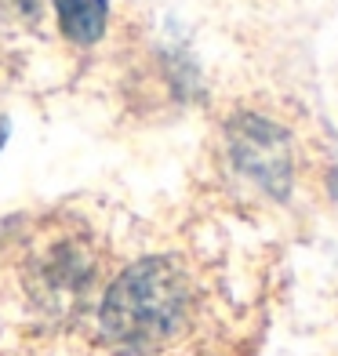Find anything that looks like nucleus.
Returning <instances> with one entry per match:
<instances>
[{
    "instance_id": "obj_4",
    "label": "nucleus",
    "mask_w": 338,
    "mask_h": 356,
    "mask_svg": "<svg viewBox=\"0 0 338 356\" xmlns=\"http://www.w3.org/2000/svg\"><path fill=\"white\" fill-rule=\"evenodd\" d=\"M62 33L77 44H95L106 33L109 4L106 0H55Z\"/></svg>"
},
{
    "instance_id": "obj_1",
    "label": "nucleus",
    "mask_w": 338,
    "mask_h": 356,
    "mask_svg": "<svg viewBox=\"0 0 338 356\" xmlns=\"http://www.w3.org/2000/svg\"><path fill=\"white\" fill-rule=\"evenodd\" d=\"M189 316V284L175 258H142L102 298V334L117 349L150 353L171 342Z\"/></svg>"
},
{
    "instance_id": "obj_3",
    "label": "nucleus",
    "mask_w": 338,
    "mask_h": 356,
    "mask_svg": "<svg viewBox=\"0 0 338 356\" xmlns=\"http://www.w3.org/2000/svg\"><path fill=\"white\" fill-rule=\"evenodd\" d=\"M88 277H91V262H88V254H80L73 244H66V248H58V251H51V258L40 266V273H37V284L44 287V291H55V295L62 298V295H73V291H80L88 284Z\"/></svg>"
},
{
    "instance_id": "obj_2",
    "label": "nucleus",
    "mask_w": 338,
    "mask_h": 356,
    "mask_svg": "<svg viewBox=\"0 0 338 356\" xmlns=\"http://www.w3.org/2000/svg\"><path fill=\"white\" fill-rule=\"evenodd\" d=\"M236 160H240V164H244L251 175H259L266 186L284 189V182H287V145H284V138L273 131L269 124L248 120L244 127H240Z\"/></svg>"
},
{
    "instance_id": "obj_5",
    "label": "nucleus",
    "mask_w": 338,
    "mask_h": 356,
    "mask_svg": "<svg viewBox=\"0 0 338 356\" xmlns=\"http://www.w3.org/2000/svg\"><path fill=\"white\" fill-rule=\"evenodd\" d=\"M4 142H8V120L0 117V149H4Z\"/></svg>"
}]
</instances>
